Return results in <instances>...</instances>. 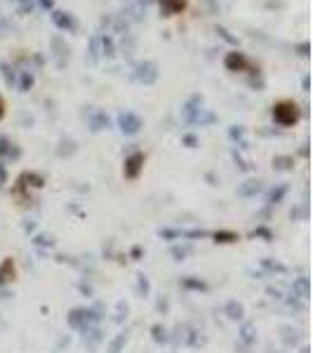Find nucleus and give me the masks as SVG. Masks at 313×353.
Returning a JSON list of instances; mask_svg holds the SVG:
<instances>
[{
    "label": "nucleus",
    "mask_w": 313,
    "mask_h": 353,
    "mask_svg": "<svg viewBox=\"0 0 313 353\" xmlns=\"http://www.w3.org/2000/svg\"><path fill=\"white\" fill-rule=\"evenodd\" d=\"M134 78L144 85H151V82L158 80V66L153 62H142L137 66V71H134Z\"/></svg>",
    "instance_id": "nucleus-2"
},
{
    "label": "nucleus",
    "mask_w": 313,
    "mask_h": 353,
    "mask_svg": "<svg viewBox=\"0 0 313 353\" xmlns=\"http://www.w3.org/2000/svg\"><path fill=\"white\" fill-rule=\"evenodd\" d=\"M40 7H43V9H52L54 7V0H40Z\"/></svg>",
    "instance_id": "nucleus-17"
},
{
    "label": "nucleus",
    "mask_w": 313,
    "mask_h": 353,
    "mask_svg": "<svg viewBox=\"0 0 313 353\" xmlns=\"http://www.w3.org/2000/svg\"><path fill=\"white\" fill-rule=\"evenodd\" d=\"M0 71H2V75H5L7 85H12V82H14V73H12V69H9V64H0Z\"/></svg>",
    "instance_id": "nucleus-13"
},
{
    "label": "nucleus",
    "mask_w": 313,
    "mask_h": 353,
    "mask_svg": "<svg viewBox=\"0 0 313 353\" xmlns=\"http://www.w3.org/2000/svg\"><path fill=\"white\" fill-rule=\"evenodd\" d=\"M101 55H106V57L116 55V45H113L111 36H101Z\"/></svg>",
    "instance_id": "nucleus-10"
},
{
    "label": "nucleus",
    "mask_w": 313,
    "mask_h": 353,
    "mask_svg": "<svg viewBox=\"0 0 313 353\" xmlns=\"http://www.w3.org/2000/svg\"><path fill=\"white\" fill-rule=\"evenodd\" d=\"M217 33H219V36H222L224 40H226V43H231V45H238V40H235V38H233L231 33H229V31H226L224 26H217Z\"/></svg>",
    "instance_id": "nucleus-14"
},
{
    "label": "nucleus",
    "mask_w": 313,
    "mask_h": 353,
    "mask_svg": "<svg viewBox=\"0 0 313 353\" xmlns=\"http://www.w3.org/2000/svg\"><path fill=\"white\" fill-rule=\"evenodd\" d=\"M52 21H54V26L62 28V31H73V28H76V19H73L69 12H64V9H54Z\"/></svg>",
    "instance_id": "nucleus-4"
},
{
    "label": "nucleus",
    "mask_w": 313,
    "mask_h": 353,
    "mask_svg": "<svg viewBox=\"0 0 313 353\" xmlns=\"http://www.w3.org/2000/svg\"><path fill=\"white\" fill-rule=\"evenodd\" d=\"M0 118H2V101H0Z\"/></svg>",
    "instance_id": "nucleus-19"
},
{
    "label": "nucleus",
    "mask_w": 313,
    "mask_h": 353,
    "mask_svg": "<svg viewBox=\"0 0 313 353\" xmlns=\"http://www.w3.org/2000/svg\"><path fill=\"white\" fill-rule=\"evenodd\" d=\"M52 50H54V57H57V64H59V66H64V64H66V59H64V57L69 55V45L64 43L62 38H52Z\"/></svg>",
    "instance_id": "nucleus-7"
},
{
    "label": "nucleus",
    "mask_w": 313,
    "mask_h": 353,
    "mask_svg": "<svg viewBox=\"0 0 313 353\" xmlns=\"http://www.w3.org/2000/svg\"><path fill=\"white\" fill-rule=\"evenodd\" d=\"M144 163V155L142 153H134L132 158H130V160H127V174H130V177H134V174L139 172V165Z\"/></svg>",
    "instance_id": "nucleus-9"
},
{
    "label": "nucleus",
    "mask_w": 313,
    "mask_h": 353,
    "mask_svg": "<svg viewBox=\"0 0 313 353\" xmlns=\"http://www.w3.org/2000/svg\"><path fill=\"white\" fill-rule=\"evenodd\" d=\"M92 130H101V127H106L108 125V118L106 116H101V113H97V116L92 118Z\"/></svg>",
    "instance_id": "nucleus-11"
},
{
    "label": "nucleus",
    "mask_w": 313,
    "mask_h": 353,
    "mask_svg": "<svg viewBox=\"0 0 313 353\" xmlns=\"http://www.w3.org/2000/svg\"><path fill=\"white\" fill-rule=\"evenodd\" d=\"M5 146H7V141H5V139H2V137H0V153H5V151H7V148H5Z\"/></svg>",
    "instance_id": "nucleus-18"
},
{
    "label": "nucleus",
    "mask_w": 313,
    "mask_h": 353,
    "mask_svg": "<svg viewBox=\"0 0 313 353\" xmlns=\"http://www.w3.org/2000/svg\"><path fill=\"white\" fill-rule=\"evenodd\" d=\"M99 55H101V36L94 33V36L89 38V59L99 62Z\"/></svg>",
    "instance_id": "nucleus-8"
},
{
    "label": "nucleus",
    "mask_w": 313,
    "mask_h": 353,
    "mask_svg": "<svg viewBox=\"0 0 313 353\" xmlns=\"http://www.w3.org/2000/svg\"><path fill=\"white\" fill-rule=\"evenodd\" d=\"M297 52H299V55H304V57H309L311 45H309V43H299V45H297Z\"/></svg>",
    "instance_id": "nucleus-15"
},
{
    "label": "nucleus",
    "mask_w": 313,
    "mask_h": 353,
    "mask_svg": "<svg viewBox=\"0 0 313 353\" xmlns=\"http://www.w3.org/2000/svg\"><path fill=\"white\" fill-rule=\"evenodd\" d=\"M31 85H33V75H31L28 71H24L21 73V85H19V87H21V92H26Z\"/></svg>",
    "instance_id": "nucleus-12"
},
{
    "label": "nucleus",
    "mask_w": 313,
    "mask_h": 353,
    "mask_svg": "<svg viewBox=\"0 0 313 353\" xmlns=\"http://www.w3.org/2000/svg\"><path fill=\"white\" fill-rule=\"evenodd\" d=\"M118 123H120V130H123L125 135H134V132H139V127H142V120L134 116V113H120Z\"/></svg>",
    "instance_id": "nucleus-3"
},
{
    "label": "nucleus",
    "mask_w": 313,
    "mask_h": 353,
    "mask_svg": "<svg viewBox=\"0 0 313 353\" xmlns=\"http://www.w3.org/2000/svg\"><path fill=\"white\" fill-rule=\"evenodd\" d=\"M273 116L280 125H292L297 120V106L292 101H280L276 109H273Z\"/></svg>",
    "instance_id": "nucleus-1"
},
{
    "label": "nucleus",
    "mask_w": 313,
    "mask_h": 353,
    "mask_svg": "<svg viewBox=\"0 0 313 353\" xmlns=\"http://www.w3.org/2000/svg\"><path fill=\"white\" fill-rule=\"evenodd\" d=\"M19 5H21V12L26 14V12H31V9H33V0H19Z\"/></svg>",
    "instance_id": "nucleus-16"
},
{
    "label": "nucleus",
    "mask_w": 313,
    "mask_h": 353,
    "mask_svg": "<svg viewBox=\"0 0 313 353\" xmlns=\"http://www.w3.org/2000/svg\"><path fill=\"white\" fill-rule=\"evenodd\" d=\"M160 9H162V17H172L184 9V0H160Z\"/></svg>",
    "instance_id": "nucleus-6"
},
{
    "label": "nucleus",
    "mask_w": 313,
    "mask_h": 353,
    "mask_svg": "<svg viewBox=\"0 0 313 353\" xmlns=\"http://www.w3.org/2000/svg\"><path fill=\"white\" fill-rule=\"evenodd\" d=\"M224 64H226L229 71H242V69L247 66V59H245L242 52H229L226 59H224Z\"/></svg>",
    "instance_id": "nucleus-5"
}]
</instances>
